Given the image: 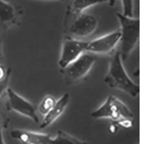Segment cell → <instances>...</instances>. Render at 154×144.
<instances>
[{
	"label": "cell",
	"instance_id": "cell-11",
	"mask_svg": "<svg viewBox=\"0 0 154 144\" xmlns=\"http://www.w3.org/2000/svg\"><path fill=\"white\" fill-rule=\"evenodd\" d=\"M16 12L14 7L9 3L0 1V24H12L16 20Z\"/></svg>",
	"mask_w": 154,
	"mask_h": 144
},
{
	"label": "cell",
	"instance_id": "cell-1",
	"mask_svg": "<svg viewBox=\"0 0 154 144\" xmlns=\"http://www.w3.org/2000/svg\"><path fill=\"white\" fill-rule=\"evenodd\" d=\"M104 81L109 87L122 91L133 98L137 97L140 93V85L134 82L128 75L119 51L112 55Z\"/></svg>",
	"mask_w": 154,
	"mask_h": 144
},
{
	"label": "cell",
	"instance_id": "cell-17",
	"mask_svg": "<svg viewBox=\"0 0 154 144\" xmlns=\"http://www.w3.org/2000/svg\"><path fill=\"white\" fill-rule=\"evenodd\" d=\"M119 128V126L117 124L112 122V124L109 125V126L108 127V130L111 134H115Z\"/></svg>",
	"mask_w": 154,
	"mask_h": 144
},
{
	"label": "cell",
	"instance_id": "cell-5",
	"mask_svg": "<svg viewBox=\"0 0 154 144\" xmlns=\"http://www.w3.org/2000/svg\"><path fill=\"white\" fill-rule=\"evenodd\" d=\"M95 61L92 55L83 53L65 68L61 69L65 81L67 84H73L83 79L90 72Z\"/></svg>",
	"mask_w": 154,
	"mask_h": 144
},
{
	"label": "cell",
	"instance_id": "cell-3",
	"mask_svg": "<svg viewBox=\"0 0 154 144\" xmlns=\"http://www.w3.org/2000/svg\"><path fill=\"white\" fill-rule=\"evenodd\" d=\"M121 26V51L122 61L126 60L136 46L140 37V20L129 18L122 14L116 13Z\"/></svg>",
	"mask_w": 154,
	"mask_h": 144
},
{
	"label": "cell",
	"instance_id": "cell-10",
	"mask_svg": "<svg viewBox=\"0 0 154 144\" xmlns=\"http://www.w3.org/2000/svg\"><path fill=\"white\" fill-rule=\"evenodd\" d=\"M70 96L68 93H64L58 100L51 110L47 114L40 124L41 129H45L53 124L63 114L70 101Z\"/></svg>",
	"mask_w": 154,
	"mask_h": 144
},
{
	"label": "cell",
	"instance_id": "cell-19",
	"mask_svg": "<svg viewBox=\"0 0 154 144\" xmlns=\"http://www.w3.org/2000/svg\"><path fill=\"white\" fill-rule=\"evenodd\" d=\"M0 144H5L4 139L2 128H0Z\"/></svg>",
	"mask_w": 154,
	"mask_h": 144
},
{
	"label": "cell",
	"instance_id": "cell-20",
	"mask_svg": "<svg viewBox=\"0 0 154 144\" xmlns=\"http://www.w3.org/2000/svg\"><path fill=\"white\" fill-rule=\"evenodd\" d=\"M1 57H2V45L0 41V60L1 59Z\"/></svg>",
	"mask_w": 154,
	"mask_h": 144
},
{
	"label": "cell",
	"instance_id": "cell-7",
	"mask_svg": "<svg viewBox=\"0 0 154 144\" xmlns=\"http://www.w3.org/2000/svg\"><path fill=\"white\" fill-rule=\"evenodd\" d=\"M6 93L8 106L11 110L28 118L36 124L39 122V119L36 110L32 103L10 87L8 88Z\"/></svg>",
	"mask_w": 154,
	"mask_h": 144
},
{
	"label": "cell",
	"instance_id": "cell-9",
	"mask_svg": "<svg viewBox=\"0 0 154 144\" xmlns=\"http://www.w3.org/2000/svg\"><path fill=\"white\" fill-rule=\"evenodd\" d=\"M11 136L24 144H50L51 139L48 134L20 129L12 130Z\"/></svg>",
	"mask_w": 154,
	"mask_h": 144
},
{
	"label": "cell",
	"instance_id": "cell-6",
	"mask_svg": "<svg viewBox=\"0 0 154 144\" xmlns=\"http://www.w3.org/2000/svg\"><path fill=\"white\" fill-rule=\"evenodd\" d=\"M88 42L66 35L63 39L58 64L61 69L65 68L86 51Z\"/></svg>",
	"mask_w": 154,
	"mask_h": 144
},
{
	"label": "cell",
	"instance_id": "cell-12",
	"mask_svg": "<svg viewBox=\"0 0 154 144\" xmlns=\"http://www.w3.org/2000/svg\"><path fill=\"white\" fill-rule=\"evenodd\" d=\"M50 144H91V143L80 139L63 130L58 131L56 135L51 137Z\"/></svg>",
	"mask_w": 154,
	"mask_h": 144
},
{
	"label": "cell",
	"instance_id": "cell-18",
	"mask_svg": "<svg viewBox=\"0 0 154 144\" xmlns=\"http://www.w3.org/2000/svg\"><path fill=\"white\" fill-rule=\"evenodd\" d=\"M7 75V70L0 63V81L2 80Z\"/></svg>",
	"mask_w": 154,
	"mask_h": 144
},
{
	"label": "cell",
	"instance_id": "cell-13",
	"mask_svg": "<svg viewBox=\"0 0 154 144\" xmlns=\"http://www.w3.org/2000/svg\"><path fill=\"white\" fill-rule=\"evenodd\" d=\"M105 1L103 0H79L75 1L73 4V7L70 11L75 14L83 13L86 9L94 5L100 4Z\"/></svg>",
	"mask_w": 154,
	"mask_h": 144
},
{
	"label": "cell",
	"instance_id": "cell-21",
	"mask_svg": "<svg viewBox=\"0 0 154 144\" xmlns=\"http://www.w3.org/2000/svg\"><path fill=\"white\" fill-rule=\"evenodd\" d=\"M1 125H2V118L0 115V128H1Z\"/></svg>",
	"mask_w": 154,
	"mask_h": 144
},
{
	"label": "cell",
	"instance_id": "cell-2",
	"mask_svg": "<svg viewBox=\"0 0 154 144\" xmlns=\"http://www.w3.org/2000/svg\"><path fill=\"white\" fill-rule=\"evenodd\" d=\"M90 115L95 119H110L119 127L126 129L133 126V112L125 104L115 96H109L99 107L92 112Z\"/></svg>",
	"mask_w": 154,
	"mask_h": 144
},
{
	"label": "cell",
	"instance_id": "cell-15",
	"mask_svg": "<svg viewBox=\"0 0 154 144\" xmlns=\"http://www.w3.org/2000/svg\"><path fill=\"white\" fill-rule=\"evenodd\" d=\"M133 1H122L124 14H122L124 16L133 18Z\"/></svg>",
	"mask_w": 154,
	"mask_h": 144
},
{
	"label": "cell",
	"instance_id": "cell-16",
	"mask_svg": "<svg viewBox=\"0 0 154 144\" xmlns=\"http://www.w3.org/2000/svg\"><path fill=\"white\" fill-rule=\"evenodd\" d=\"M11 72V69L8 68L7 70V75L2 80L0 81V98L5 92H6L7 89L9 87V83L10 81Z\"/></svg>",
	"mask_w": 154,
	"mask_h": 144
},
{
	"label": "cell",
	"instance_id": "cell-8",
	"mask_svg": "<svg viewBox=\"0 0 154 144\" xmlns=\"http://www.w3.org/2000/svg\"><path fill=\"white\" fill-rule=\"evenodd\" d=\"M120 31H115L88 42L86 51L98 54H106L112 52L119 43Z\"/></svg>",
	"mask_w": 154,
	"mask_h": 144
},
{
	"label": "cell",
	"instance_id": "cell-14",
	"mask_svg": "<svg viewBox=\"0 0 154 144\" xmlns=\"http://www.w3.org/2000/svg\"><path fill=\"white\" fill-rule=\"evenodd\" d=\"M56 100L51 95L45 96L38 106V111L42 115L45 116L54 107L56 103Z\"/></svg>",
	"mask_w": 154,
	"mask_h": 144
},
{
	"label": "cell",
	"instance_id": "cell-4",
	"mask_svg": "<svg viewBox=\"0 0 154 144\" xmlns=\"http://www.w3.org/2000/svg\"><path fill=\"white\" fill-rule=\"evenodd\" d=\"M66 29L73 38H85L93 34L98 26V20L90 14L73 13L70 10L66 14Z\"/></svg>",
	"mask_w": 154,
	"mask_h": 144
}]
</instances>
